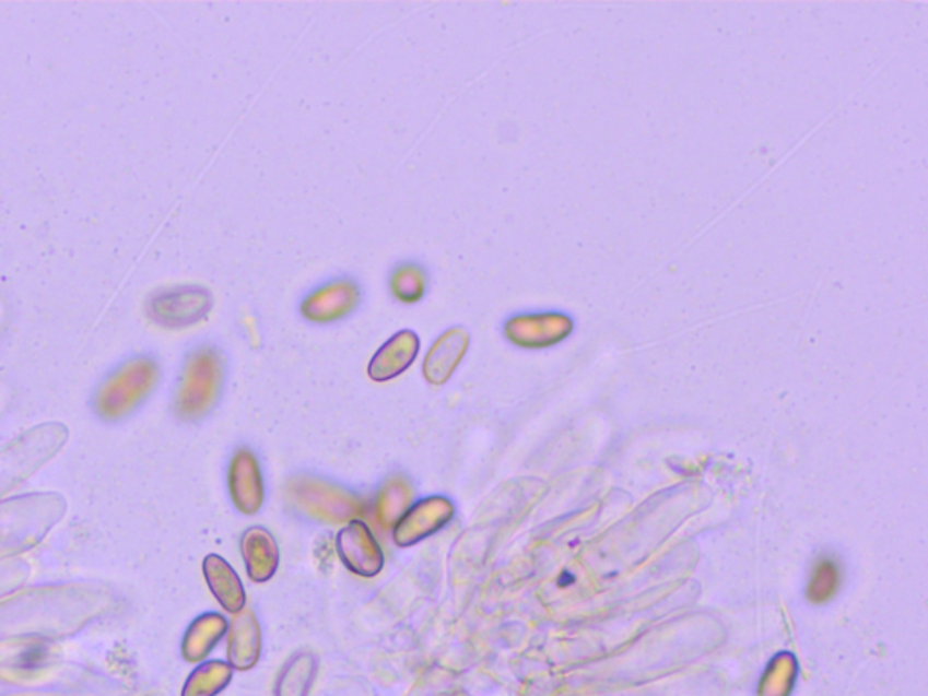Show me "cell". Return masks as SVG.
I'll list each match as a JSON object with an SVG mask.
<instances>
[{
  "label": "cell",
  "instance_id": "1",
  "mask_svg": "<svg viewBox=\"0 0 928 696\" xmlns=\"http://www.w3.org/2000/svg\"><path fill=\"white\" fill-rule=\"evenodd\" d=\"M286 497L292 508L313 521L341 524L361 519L366 503L340 484L318 477H294L286 484Z\"/></svg>",
  "mask_w": 928,
  "mask_h": 696
},
{
  "label": "cell",
  "instance_id": "2",
  "mask_svg": "<svg viewBox=\"0 0 928 696\" xmlns=\"http://www.w3.org/2000/svg\"><path fill=\"white\" fill-rule=\"evenodd\" d=\"M225 379L223 356L213 346H205L192 354L181 385L180 409L184 414L198 417L213 409L222 392Z\"/></svg>",
  "mask_w": 928,
  "mask_h": 696
},
{
  "label": "cell",
  "instance_id": "3",
  "mask_svg": "<svg viewBox=\"0 0 928 696\" xmlns=\"http://www.w3.org/2000/svg\"><path fill=\"white\" fill-rule=\"evenodd\" d=\"M360 283L354 278L338 276L318 287L302 299L299 314L308 323L332 325L356 312L361 304Z\"/></svg>",
  "mask_w": 928,
  "mask_h": 696
},
{
  "label": "cell",
  "instance_id": "4",
  "mask_svg": "<svg viewBox=\"0 0 928 696\" xmlns=\"http://www.w3.org/2000/svg\"><path fill=\"white\" fill-rule=\"evenodd\" d=\"M336 550L345 568L365 579L381 574L385 566V555L379 542L374 538L371 527L361 519L346 522L345 527L341 528L336 538Z\"/></svg>",
  "mask_w": 928,
  "mask_h": 696
},
{
  "label": "cell",
  "instance_id": "5",
  "mask_svg": "<svg viewBox=\"0 0 928 696\" xmlns=\"http://www.w3.org/2000/svg\"><path fill=\"white\" fill-rule=\"evenodd\" d=\"M456 516V506L450 499L435 495L410 506L401 521L393 527V542L399 547L414 546L418 542L432 538Z\"/></svg>",
  "mask_w": 928,
  "mask_h": 696
},
{
  "label": "cell",
  "instance_id": "6",
  "mask_svg": "<svg viewBox=\"0 0 928 696\" xmlns=\"http://www.w3.org/2000/svg\"><path fill=\"white\" fill-rule=\"evenodd\" d=\"M228 494L244 516H255L266 500V483L260 463L249 448H239L228 467Z\"/></svg>",
  "mask_w": 928,
  "mask_h": 696
},
{
  "label": "cell",
  "instance_id": "7",
  "mask_svg": "<svg viewBox=\"0 0 928 696\" xmlns=\"http://www.w3.org/2000/svg\"><path fill=\"white\" fill-rule=\"evenodd\" d=\"M470 346V334L462 327H450L432 343L423 362V376L434 387L448 384Z\"/></svg>",
  "mask_w": 928,
  "mask_h": 696
},
{
  "label": "cell",
  "instance_id": "8",
  "mask_svg": "<svg viewBox=\"0 0 928 696\" xmlns=\"http://www.w3.org/2000/svg\"><path fill=\"white\" fill-rule=\"evenodd\" d=\"M421 340L414 330H399L383 343L368 363V378L376 384H385L407 373L420 356Z\"/></svg>",
  "mask_w": 928,
  "mask_h": 696
},
{
  "label": "cell",
  "instance_id": "9",
  "mask_svg": "<svg viewBox=\"0 0 928 696\" xmlns=\"http://www.w3.org/2000/svg\"><path fill=\"white\" fill-rule=\"evenodd\" d=\"M566 332V319L559 314H519L504 323V335L520 349H544Z\"/></svg>",
  "mask_w": 928,
  "mask_h": 696
},
{
  "label": "cell",
  "instance_id": "10",
  "mask_svg": "<svg viewBox=\"0 0 928 696\" xmlns=\"http://www.w3.org/2000/svg\"><path fill=\"white\" fill-rule=\"evenodd\" d=\"M242 557L250 580L267 582L277 575L280 566V547L277 539L266 528L252 527L242 538Z\"/></svg>",
  "mask_w": 928,
  "mask_h": 696
},
{
  "label": "cell",
  "instance_id": "11",
  "mask_svg": "<svg viewBox=\"0 0 928 696\" xmlns=\"http://www.w3.org/2000/svg\"><path fill=\"white\" fill-rule=\"evenodd\" d=\"M228 660L236 670L255 668L261 653V629L255 613L244 607L228 627Z\"/></svg>",
  "mask_w": 928,
  "mask_h": 696
},
{
  "label": "cell",
  "instance_id": "12",
  "mask_svg": "<svg viewBox=\"0 0 928 696\" xmlns=\"http://www.w3.org/2000/svg\"><path fill=\"white\" fill-rule=\"evenodd\" d=\"M156 309L165 323L186 327V325L198 323L200 319L208 316L209 310L213 309V296L208 288H180L176 293L165 294L164 298H160Z\"/></svg>",
  "mask_w": 928,
  "mask_h": 696
},
{
  "label": "cell",
  "instance_id": "13",
  "mask_svg": "<svg viewBox=\"0 0 928 696\" xmlns=\"http://www.w3.org/2000/svg\"><path fill=\"white\" fill-rule=\"evenodd\" d=\"M203 571L208 579L209 588L213 591L218 602L222 604L223 610L228 613L242 612L247 602L245 597L244 585L239 580L238 574L234 571L233 566L225 558L218 555H209L203 563Z\"/></svg>",
  "mask_w": 928,
  "mask_h": 696
},
{
  "label": "cell",
  "instance_id": "14",
  "mask_svg": "<svg viewBox=\"0 0 928 696\" xmlns=\"http://www.w3.org/2000/svg\"><path fill=\"white\" fill-rule=\"evenodd\" d=\"M412 500H414V488L407 479L401 475L388 479L374 503V519L377 527L381 528L383 532L393 530V527L401 521V517L409 511Z\"/></svg>",
  "mask_w": 928,
  "mask_h": 696
},
{
  "label": "cell",
  "instance_id": "15",
  "mask_svg": "<svg viewBox=\"0 0 928 696\" xmlns=\"http://www.w3.org/2000/svg\"><path fill=\"white\" fill-rule=\"evenodd\" d=\"M428 271L420 261H401L388 276V291L401 305L420 304L428 293Z\"/></svg>",
  "mask_w": 928,
  "mask_h": 696
},
{
  "label": "cell",
  "instance_id": "16",
  "mask_svg": "<svg viewBox=\"0 0 928 696\" xmlns=\"http://www.w3.org/2000/svg\"><path fill=\"white\" fill-rule=\"evenodd\" d=\"M318 670L316 657L299 653L292 657L278 679L277 696H308Z\"/></svg>",
  "mask_w": 928,
  "mask_h": 696
},
{
  "label": "cell",
  "instance_id": "17",
  "mask_svg": "<svg viewBox=\"0 0 928 696\" xmlns=\"http://www.w3.org/2000/svg\"><path fill=\"white\" fill-rule=\"evenodd\" d=\"M227 632V622L222 615L211 613L203 615L192 624L187 633L186 657L189 660H200L220 642V638Z\"/></svg>",
  "mask_w": 928,
  "mask_h": 696
},
{
  "label": "cell",
  "instance_id": "18",
  "mask_svg": "<svg viewBox=\"0 0 928 696\" xmlns=\"http://www.w3.org/2000/svg\"><path fill=\"white\" fill-rule=\"evenodd\" d=\"M233 671L223 662H209L191 676L187 684L186 696H214L222 692L231 681Z\"/></svg>",
  "mask_w": 928,
  "mask_h": 696
}]
</instances>
